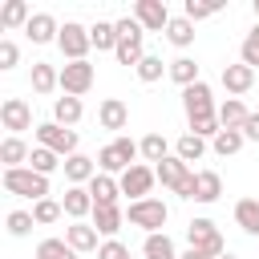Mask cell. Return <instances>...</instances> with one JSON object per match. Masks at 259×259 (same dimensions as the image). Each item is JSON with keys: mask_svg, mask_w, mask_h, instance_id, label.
I'll list each match as a JSON object with an SVG mask.
<instances>
[{"mask_svg": "<svg viewBox=\"0 0 259 259\" xmlns=\"http://www.w3.org/2000/svg\"><path fill=\"white\" fill-rule=\"evenodd\" d=\"M4 190L16 194V198L40 202V198H49V178L36 174L32 166H16V170H4Z\"/></svg>", "mask_w": 259, "mask_h": 259, "instance_id": "1", "label": "cell"}, {"mask_svg": "<svg viewBox=\"0 0 259 259\" xmlns=\"http://www.w3.org/2000/svg\"><path fill=\"white\" fill-rule=\"evenodd\" d=\"M138 154H142V146H138L134 138H117V142L101 146V154H97V170H101V174H125L130 166H138V162H134Z\"/></svg>", "mask_w": 259, "mask_h": 259, "instance_id": "2", "label": "cell"}, {"mask_svg": "<svg viewBox=\"0 0 259 259\" xmlns=\"http://www.w3.org/2000/svg\"><path fill=\"white\" fill-rule=\"evenodd\" d=\"M125 219H130L134 227H142L146 235H158V231L166 227V219H170V206H166L162 198H142V202H130Z\"/></svg>", "mask_w": 259, "mask_h": 259, "instance_id": "3", "label": "cell"}, {"mask_svg": "<svg viewBox=\"0 0 259 259\" xmlns=\"http://www.w3.org/2000/svg\"><path fill=\"white\" fill-rule=\"evenodd\" d=\"M186 243L194 247V251H206V255H227L223 251V235H219V227L210 223V219H190L186 223Z\"/></svg>", "mask_w": 259, "mask_h": 259, "instance_id": "4", "label": "cell"}, {"mask_svg": "<svg viewBox=\"0 0 259 259\" xmlns=\"http://www.w3.org/2000/svg\"><path fill=\"white\" fill-rule=\"evenodd\" d=\"M36 142H40L45 150L61 154V158H73V154H77V134L65 130V125H57V121H40V125H36Z\"/></svg>", "mask_w": 259, "mask_h": 259, "instance_id": "5", "label": "cell"}, {"mask_svg": "<svg viewBox=\"0 0 259 259\" xmlns=\"http://www.w3.org/2000/svg\"><path fill=\"white\" fill-rule=\"evenodd\" d=\"M57 45H61V53H65L69 61H85V53L93 49V40H89V28H85V24H77V20H65V24H61V36H57Z\"/></svg>", "mask_w": 259, "mask_h": 259, "instance_id": "6", "label": "cell"}, {"mask_svg": "<svg viewBox=\"0 0 259 259\" xmlns=\"http://www.w3.org/2000/svg\"><path fill=\"white\" fill-rule=\"evenodd\" d=\"M182 109H186V121H198V117H214V97H210V85L206 81H194L190 89H182Z\"/></svg>", "mask_w": 259, "mask_h": 259, "instance_id": "7", "label": "cell"}, {"mask_svg": "<svg viewBox=\"0 0 259 259\" xmlns=\"http://www.w3.org/2000/svg\"><path fill=\"white\" fill-rule=\"evenodd\" d=\"M0 121L8 130V138H20L24 130H32V109L24 97H4L0 101Z\"/></svg>", "mask_w": 259, "mask_h": 259, "instance_id": "8", "label": "cell"}, {"mask_svg": "<svg viewBox=\"0 0 259 259\" xmlns=\"http://www.w3.org/2000/svg\"><path fill=\"white\" fill-rule=\"evenodd\" d=\"M61 89H65V97L89 93V89H93V65H89V61H69V65H61Z\"/></svg>", "mask_w": 259, "mask_h": 259, "instance_id": "9", "label": "cell"}, {"mask_svg": "<svg viewBox=\"0 0 259 259\" xmlns=\"http://www.w3.org/2000/svg\"><path fill=\"white\" fill-rule=\"evenodd\" d=\"M117 182H121V194H130L134 202H142V198H150V190H154L158 174H154V166H142V162H138V166H130Z\"/></svg>", "mask_w": 259, "mask_h": 259, "instance_id": "10", "label": "cell"}, {"mask_svg": "<svg viewBox=\"0 0 259 259\" xmlns=\"http://www.w3.org/2000/svg\"><path fill=\"white\" fill-rule=\"evenodd\" d=\"M134 20H138L146 32H166V24H170L174 16H170V8H166L162 0H138V4H134Z\"/></svg>", "mask_w": 259, "mask_h": 259, "instance_id": "11", "label": "cell"}, {"mask_svg": "<svg viewBox=\"0 0 259 259\" xmlns=\"http://www.w3.org/2000/svg\"><path fill=\"white\" fill-rule=\"evenodd\" d=\"M24 32H28V40H32V45H49V40H57V36H61V24H57V16H53V12H32V20L24 24Z\"/></svg>", "mask_w": 259, "mask_h": 259, "instance_id": "12", "label": "cell"}, {"mask_svg": "<svg viewBox=\"0 0 259 259\" xmlns=\"http://www.w3.org/2000/svg\"><path fill=\"white\" fill-rule=\"evenodd\" d=\"M251 85H255V69L251 65H243V61L239 65H223V89L231 97H243Z\"/></svg>", "mask_w": 259, "mask_h": 259, "instance_id": "13", "label": "cell"}, {"mask_svg": "<svg viewBox=\"0 0 259 259\" xmlns=\"http://www.w3.org/2000/svg\"><path fill=\"white\" fill-rule=\"evenodd\" d=\"M154 174H158V182H162V186L178 190V186H182V182H186V178H190L194 170H190V166H186V162H182L178 154H170L166 162H158V166H154Z\"/></svg>", "mask_w": 259, "mask_h": 259, "instance_id": "14", "label": "cell"}, {"mask_svg": "<svg viewBox=\"0 0 259 259\" xmlns=\"http://www.w3.org/2000/svg\"><path fill=\"white\" fill-rule=\"evenodd\" d=\"M61 206H65V214H69L73 223H81L85 214H93V194H89V186H69L65 198H61Z\"/></svg>", "mask_w": 259, "mask_h": 259, "instance_id": "15", "label": "cell"}, {"mask_svg": "<svg viewBox=\"0 0 259 259\" xmlns=\"http://www.w3.org/2000/svg\"><path fill=\"white\" fill-rule=\"evenodd\" d=\"M89 194H93V206H117V194H121V182L113 174H101L89 182Z\"/></svg>", "mask_w": 259, "mask_h": 259, "instance_id": "16", "label": "cell"}, {"mask_svg": "<svg viewBox=\"0 0 259 259\" xmlns=\"http://www.w3.org/2000/svg\"><path fill=\"white\" fill-rule=\"evenodd\" d=\"M97 121H101V130H125V121H130V109H125V101H117V97H105V101L97 105Z\"/></svg>", "mask_w": 259, "mask_h": 259, "instance_id": "17", "label": "cell"}, {"mask_svg": "<svg viewBox=\"0 0 259 259\" xmlns=\"http://www.w3.org/2000/svg\"><path fill=\"white\" fill-rule=\"evenodd\" d=\"M65 178H69L73 186H89V182L97 178V162L85 158V154H73V158H65Z\"/></svg>", "mask_w": 259, "mask_h": 259, "instance_id": "18", "label": "cell"}, {"mask_svg": "<svg viewBox=\"0 0 259 259\" xmlns=\"http://www.w3.org/2000/svg\"><path fill=\"white\" fill-rule=\"evenodd\" d=\"M65 243L81 255V251H101L97 247V227L93 223H73V227H65Z\"/></svg>", "mask_w": 259, "mask_h": 259, "instance_id": "19", "label": "cell"}, {"mask_svg": "<svg viewBox=\"0 0 259 259\" xmlns=\"http://www.w3.org/2000/svg\"><path fill=\"white\" fill-rule=\"evenodd\" d=\"M121 223H125V210H121V206H93V227H97V235L113 239V235L121 231Z\"/></svg>", "mask_w": 259, "mask_h": 259, "instance_id": "20", "label": "cell"}, {"mask_svg": "<svg viewBox=\"0 0 259 259\" xmlns=\"http://www.w3.org/2000/svg\"><path fill=\"white\" fill-rule=\"evenodd\" d=\"M81 113H85V109H81V97H57V101H53V121L65 125V130H73V125L81 121Z\"/></svg>", "mask_w": 259, "mask_h": 259, "instance_id": "21", "label": "cell"}, {"mask_svg": "<svg viewBox=\"0 0 259 259\" xmlns=\"http://www.w3.org/2000/svg\"><path fill=\"white\" fill-rule=\"evenodd\" d=\"M247 117H251V109H247L239 97H227V101L219 105V121H223V130H243Z\"/></svg>", "mask_w": 259, "mask_h": 259, "instance_id": "22", "label": "cell"}, {"mask_svg": "<svg viewBox=\"0 0 259 259\" xmlns=\"http://www.w3.org/2000/svg\"><path fill=\"white\" fill-rule=\"evenodd\" d=\"M28 158H32V150H28L24 138H4V142H0V162H4V170H16V166L28 162Z\"/></svg>", "mask_w": 259, "mask_h": 259, "instance_id": "23", "label": "cell"}, {"mask_svg": "<svg viewBox=\"0 0 259 259\" xmlns=\"http://www.w3.org/2000/svg\"><path fill=\"white\" fill-rule=\"evenodd\" d=\"M89 40H93V49L97 53H117V24H109V20H97L93 28H89Z\"/></svg>", "mask_w": 259, "mask_h": 259, "instance_id": "24", "label": "cell"}, {"mask_svg": "<svg viewBox=\"0 0 259 259\" xmlns=\"http://www.w3.org/2000/svg\"><path fill=\"white\" fill-rule=\"evenodd\" d=\"M61 85V69L49 65V61H32V89L36 93H53Z\"/></svg>", "mask_w": 259, "mask_h": 259, "instance_id": "25", "label": "cell"}, {"mask_svg": "<svg viewBox=\"0 0 259 259\" xmlns=\"http://www.w3.org/2000/svg\"><path fill=\"white\" fill-rule=\"evenodd\" d=\"M174 154H178V158L190 166V162H198V158L206 154V138H198V134H190V130H186V134L174 142Z\"/></svg>", "mask_w": 259, "mask_h": 259, "instance_id": "26", "label": "cell"}, {"mask_svg": "<svg viewBox=\"0 0 259 259\" xmlns=\"http://www.w3.org/2000/svg\"><path fill=\"white\" fill-rule=\"evenodd\" d=\"M235 223L247 235H259V198H239L235 202Z\"/></svg>", "mask_w": 259, "mask_h": 259, "instance_id": "27", "label": "cell"}, {"mask_svg": "<svg viewBox=\"0 0 259 259\" xmlns=\"http://www.w3.org/2000/svg\"><path fill=\"white\" fill-rule=\"evenodd\" d=\"M142 255H146V259H178V251H174V239H170L166 231H158V235H146V247H142Z\"/></svg>", "mask_w": 259, "mask_h": 259, "instance_id": "28", "label": "cell"}, {"mask_svg": "<svg viewBox=\"0 0 259 259\" xmlns=\"http://www.w3.org/2000/svg\"><path fill=\"white\" fill-rule=\"evenodd\" d=\"M166 40H170L174 49H186V45H194V20H186V16H174V20L166 24Z\"/></svg>", "mask_w": 259, "mask_h": 259, "instance_id": "29", "label": "cell"}, {"mask_svg": "<svg viewBox=\"0 0 259 259\" xmlns=\"http://www.w3.org/2000/svg\"><path fill=\"white\" fill-rule=\"evenodd\" d=\"M113 57H117V65H134V69H138V65L146 61V53H142V32H138V36H121Z\"/></svg>", "mask_w": 259, "mask_h": 259, "instance_id": "30", "label": "cell"}, {"mask_svg": "<svg viewBox=\"0 0 259 259\" xmlns=\"http://www.w3.org/2000/svg\"><path fill=\"white\" fill-rule=\"evenodd\" d=\"M223 194V178L214 170H198V186H194V202H214Z\"/></svg>", "mask_w": 259, "mask_h": 259, "instance_id": "31", "label": "cell"}, {"mask_svg": "<svg viewBox=\"0 0 259 259\" xmlns=\"http://www.w3.org/2000/svg\"><path fill=\"white\" fill-rule=\"evenodd\" d=\"M243 142H247V138H243V130H219L210 146H214V154H219V158H231V154H239V150H243Z\"/></svg>", "mask_w": 259, "mask_h": 259, "instance_id": "32", "label": "cell"}, {"mask_svg": "<svg viewBox=\"0 0 259 259\" xmlns=\"http://www.w3.org/2000/svg\"><path fill=\"white\" fill-rule=\"evenodd\" d=\"M138 146H142V158H146V162H154V166L170 158V146H166V138H162V134H146Z\"/></svg>", "mask_w": 259, "mask_h": 259, "instance_id": "33", "label": "cell"}, {"mask_svg": "<svg viewBox=\"0 0 259 259\" xmlns=\"http://www.w3.org/2000/svg\"><path fill=\"white\" fill-rule=\"evenodd\" d=\"M28 20H32V12H28L24 0H8L4 12H0V24H4V28H20V24H28Z\"/></svg>", "mask_w": 259, "mask_h": 259, "instance_id": "34", "label": "cell"}, {"mask_svg": "<svg viewBox=\"0 0 259 259\" xmlns=\"http://www.w3.org/2000/svg\"><path fill=\"white\" fill-rule=\"evenodd\" d=\"M170 77H174L182 89H190L194 81H202V77H198V65H194L190 57H178V61H170Z\"/></svg>", "mask_w": 259, "mask_h": 259, "instance_id": "35", "label": "cell"}, {"mask_svg": "<svg viewBox=\"0 0 259 259\" xmlns=\"http://www.w3.org/2000/svg\"><path fill=\"white\" fill-rule=\"evenodd\" d=\"M36 259H77V251L65 239H40L36 243Z\"/></svg>", "mask_w": 259, "mask_h": 259, "instance_id": "36", "label": "cell"}, {"mask_svg": "<svg viewBox=\"0 0 259 259\" xmlns=\"http://www.w3.org/2000/svg\"><path fill=\"white\" fill-rule=\"evenodd\" d=\"M28 166H32L36 174H45V178H49V174H53L57 166H65V162H61V154H53V150L36 146V150H32V158H28Z\"/></svg>", "mask_w": 259, "mask_h": 259, "instance_id": "37", "label": "cell"}, {"mask_svg": "<svg viewBox=\"0 0 259 259\" xmlns=\"http://www.w3.org/2000/svg\"><path fill=\"white\" fill-rule=\"evenodd\" d=\"M65 214V206L57 202V198H40V202H32V219H36V227H49V223H57Z\"/></svg>", "mask_w": 259, "mask_h": 259, "instance_id": "38", "label": "cell"}, {"mask_svg": "<svg viewBox=\"0 0 259 259\" xmlns=\"http://www.w3.org/2000/svg\"><path fill=\"white\" fill-rule=\"evenodd\" d=\"M223 8V0H186V20H206V16H214Z\"/></svg>", "mask_w": 259, "mask_h": 259, "instance_id": "39", "label": "cell"}, {"mask_svg": "<svg viewBox=\"0 0 259 259\" xmlns=\"http://www.w3.org/2000/svg\"><path fill=\"white\" fill-rule=\"evenodd\" d=\"M36 227V219H32V210H12L8 214V235H16V239H24L28 231Z\"/></svg>", "mask_w": 259, "mask_h": 259, "instance_id": "40", "label": "cell"}, {"mask_svg": "<svg viewBox=\"0 0 259 259\" xmlns=\"http://www.w3.org/2000/svg\"><path fill=\"white\" fill-rule=\"evenodd\" d=\"M162 69L170 73V65H162V57H150V53H146V61L138 65V77L150 85V81H158V77H162Z\"/></svg>", "mask_w": 259, "mask_h": 259, "instance_id": "41", "label": "cell"}, {"mask_svg": "<svg viewBox=\"0 0 259 259\" xmlns=\"http://www.w3.org/2000/svg\"><path fill=\"white\" fill-rule=\"evenodd\" d=\"M239 53H243V65H251V69L259 65V24L243 36V49H239Z\"/></svg>", "mask_w": 259, "mask_h": 259, "instance_id": "42", "label": "cell"}, {"mask_svg": "<svg viewBox=\"0 0 259 259\" xmlns=\"http://www.w3.org/2000/svg\"><path fill=\"white\" fill-rule=\"evenodd\" d=\"M97 259H134V255H130V247H125V243L105 239V243H101V251H97Z\"/></svg>", "mask_w": 259, "mask_h": 259, "instance_id": "43", "label": "cell"}, {"mask_svg": "<svg viewBox=\"0 0 259 259\" xmlns=\"http://www.w3.org/2000/svg\"><path fill=\"white\" fill-rule=\"evenodd\" d=\"M16 61H20L16 40H0V69H16Z\"/></svg>", "mask_w": 259, "mask_h": 259, "instance_id": "44", "label": "cell"}, {"mask_svg": "<svg viewBox=\"0 0 259 259\" xmlns=\"http://www.w3.org/2000/svg\"><path fill=\"white\" fill-rule=\"evenodd\" d=\"M243 138H247V142H259V113H251V117H247V125H243Z\"/></svg>", "mask_w": 259, "mask_h": 259, "instance_id": "45", "label": "cell"}, {"mask_svg": "<svg viewBox=\"0 0 259 259\" xmlns=\"http://www.w3.org/2000/svg\"><path fill=\"white\" fill-rule=\"evenodd\" d=\"M178 259H214V255H206V251H194V247H186Z\"/></svg>", "mask_w": 259, "mask_h": 259, "instance_id": "46", "label": "cell"}, {"mask_svg": "<svg viewBox=\"0 0 259 259\" xmlns=\"http://www.w3.org/2000/svg\"><path fill=\"white\" fill-rule=\"evenodd\" d=\"M255 16H259V0H255Z\"/></svg>", "mask_w": 259, "mask_h": 259, "instance_id": "47", "label": "cell"}, {"mask_svg": "<svg viewBox=\"0 0 259 259\" xmlns=\"http://www.w3.org/2000/svg\"><path fill=\"white\" fill-rule=\"evenodd\" d=\"M219 259H235V255H219Z\"/></svg>", "mask_w": 259, "mask_h": 259, "instance_id": "48", "label": "cell"}]
</instances>
